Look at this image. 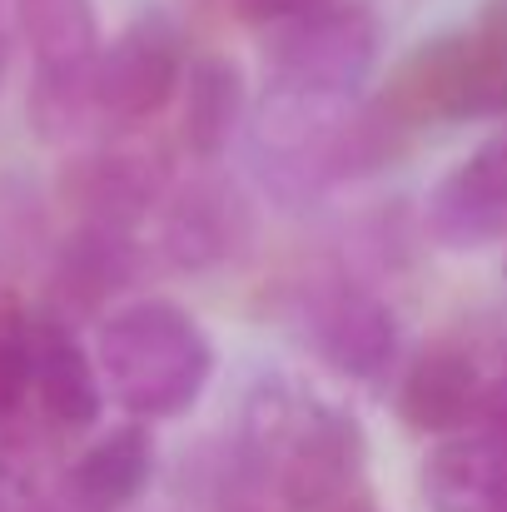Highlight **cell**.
Wrapping results in <instances>:
<instances>
[{
	"instance_id": "5",
	"label": "cell",
	"mask_w": 507,
	"mask_h": 512,
	"mask_svg": "<svg viewBox=\"0 0 507 512\" xmlns=\"http://www.w3.org/2000/svg\"><path fill=\"white\" fill-rule=\"evenodd\" d=\"M184 85V50L179 30L165 15H145L100 45L90 65V95L100 120L110 125H145L165 110Z\"/></svg>"
},
{
	"instance_id": "20",
	"label": "cell",
	"mask_w": 507,
	"mask_h": 512,
	"mask_svg": "<svg viewBox=\"0 0 507 512\" xmlns=\"http://www.w3.org/2000/svg\"><path fill=\"white\" fill-rule=\"evenodd\" d=\"M473 428H478V438L507 463V378L488 383V398H483V413H478Z\"/></svg>"
},
{
	"instance_id": "16",
	"label": "cell",
	"mask_w": 507,
	"mask_h": 512,
	"mask_svg": "<svg viewBox=\"0 0 507 512\" xmlns=\"http://www.w3.org/2000/svg\"><path fill=\"white\" fill-rule=\"evenodd\" d=\"M15 20L35 55V70L45 75L90 70L100 55L95 0H15Z\"/></svg>"
},
{
	"instance_id": "17",
	"label": "cell",
	"mask_w": 507,
	"mask_h": 512,
	"mask_svg": "<svg viewBox=\"0 0 507 512\" xmlns=\"http://www.w3.org/2000/svg\"><path fill=\"white\" fill-rule=\"evenodd\" d=\"M30 120L45 140H70L80 135L90 120H100L95 95H90V70H70V75H45L35 70L30 85Z\"/></svg>"
},
{
	"instance_id": "18",
	"label": "cell",
	"mask_w": 507,
	"mask_h": 512,
	"mask_svg": "<svg viewBox=\"0 0 507 512\" xmlns=\"http://www.w3.org/2000/svg\"><path fill=\"white\" fill-rule=\"evenodd\" d=\"M30 398V343L0 339V418H15L20 403Z\"/></svg>"
},
{
	"instance_id": "23",
	"label": "cell",
	"mask_w": 507,
	"mask_h": 512,
	"mask_svg": "<svg viewBox=\"0 0 507 512\" xmlns=\"http://www.w3.org/2000/svg\"><path fill=\"white\" fill-rule=\"evenodd\" d=\"M338 512H368V508H338Z\"/></svg>"
},
{
	"instance_id": "4",
	"label": "cell",
	"mask_w": 507,
	"mask_h": 512,
	"mask_svg": "<svg viewBox=\"0 0 507 512\" xmlns=\"http://www.w3.org/2000/svg\"><path fill=\"white\" fill-rule=\"evenodd\" d=\"M363 428L353 413H343L324 398H304L289 438L269 458L274 488L294 512H329L348 508L353 483L363 478Z\"/></svg>"
},
{
	"instance_id": "22",
	"label": "cell",
	"mask_w": 507,
	"mask_h": 512,
	"mask_svg": "<svg viewBox=\"0 0 507 512\" xmlns=\"http://www.w3.org/2000/svg\"><path fill=\"white\" fill-rule=\"evenodd\" d=\"M0 75H5V40H0Z\"/></svg>"
},
{
	"instance_id": "15",
	"label": "cell",
	"mask_w": 507,
	"mask_h": 512,
	"mask_svg": "<svg viewBox=\"0 0 507 512\" xmlns=\"http://www.w3.org/2000/svg\"><path fill=\"white\" fill-rule=\"evenodd\" d=\"M503 468L507 463L478 433H453L423 458L418 488L428 512H498Z\"/></svg>"
},
{
	"instance_id": "6",
	"label": "cell",
	"mask_w": 507,
	"mask_h": 512,
	"mask_svg": "<svg viewBox=\"0 0 507 512\" xmlns=\"http://www.w3.org/2000/svg\"><path fill=\"white\" fill-rule=\"evenodd\" d=\"M423 224L438 249L478 254L507 234V125L468 160L443 174L423 204Z\"/></svg>"
},
{
	"instance_id": "12",
	"label": "cell",
	"mask_w": 507,
	"mask_h": 512,
	"mask_svg": "<svg viewBox=\"0 0 507 512\" xmlns=\"http://www.w3.org/2000/svg\"><path fill=\"white\" fill-rule=\"evenodd\" d=\"M314 353L348 383H373L398 353V314L368 289H334L314 309Z\"/></svg>"
},
{
	"instance_id": "10",
	"label": "cell",
	"mask_w": 507,
	"mask_h": 512,
	"mask_svg": "<svg viewBox=\"0 0 507 512\" xmlns=\"http://www.w3.org/2000/svg\"><path fill=\"white\" fill-rule=\"evenodd\" d=\"M25 343H30V393L40 398L45 418L60 428H90L105 408L95 353L55 314H30Z\"/></svg>"
},
{
	"instance_id": "14",
	"label": "cell",
	"mask_w": 507,
	"mask_h": 512,
	"mask_svg": "<svg viewBox=\"0 0 507 512\" xmlns=\"http://www.w3.org/2000/svg\"><path fill=\"white\" fill-rule=\"evenodd\" d=\"M155 478V438L150 423H120L100 433L75 463H70V498L85 512L130 508Z\"/></svg>"
},
{
	"instance_id": "24",
	"label": "cell",
	"mask_w": 507,
	"mask_h": 512,
	"mask_svg": "<svg viewBox=\"0 0 507 512\" xmlns=\"http://www.w3.org/2000/svg\"><path fill=\"white\" fill-rule=\"evenodd\" d=\"M0 512H5V508H0Z\"/></svg>"
},
{
	"instance_id": "19",
	"label": "cell",
	"mask_w": 507,
	"mask_h": 512,
	"mask_svg": "<svg viewBox=\"0 0 507 512\" xmlns=\"http://www.w3.org/2000/svg\"><path fill=\"white\" fill-rule=\"evenodd\" d=\"M329 5H338V0H234V10L254 25H284V20H299V15H314Z\"/></svg>"
},
{
	"instance_id": "13",
	"label": "cell",
	"mask_w": 507,
	"mask_h": 512,
	"mask_svg": "<svg viewBox=\"0 0 507 512\" xmlns=\"http://www.w3.org/2000/svg\"><path fill=\"white\" fill-rule=\"evenodd\" d=\"M184 105H179V135L189 145L194 160H219L239 125H244V110H249V85H244V70L239 60L229 55H194L184 65V85H179Z\"/></svg>"
},
{
	"instance_id": "9",
	"label": "cell",
	"mask_w": 507,
	"mask_h": 512,
	"mask_svg": "<svg viewBox=\"0 0 507 512\" xmlns=\"http://www.w3.org/2000/svg\"><path fill=\"white\" fill-rule=\"evenodd\" d=\"M483 398H488V378H483L478 358L453 348V343H433L403 368L398 418L423 438L428 433L453 438V433H468L478 423Z\"/></svg>"
},
{
	"instance_id": "8",
	"label": "cell",
	"mask_w": 507,
	"mask_h": 512,
	"mask_svg": "<svg viewBox=\"0 0 507 512\" xmlns=\"http://www.w3.org/2000/svg\"><path fill=\"white\" fill-rule=\"evenodd\" d=\"M249 239L244 199L219 179H189L160 214V254L179 274H204L229 264Z\"/></svg>"
},
{
	"instance_id": "1",
	"label": "cell",
	"mask_w": 507,
	"mask_h": 512,
	"mask_svg": "<svg viewBox=\"0 0 507 512\" xmlns=\"http://www.w3.org/2000/svg\"><path fill=\"white\" fill-rule=\"evenodd\" d=\"M95 368L105 393L135 423H169L204 398L214 378V343L189 309L169 299H135L100 319Z\"/></svg>"
},
{
	"instance_id": "3",
	"label": "cell",
	"mask_w": 507,
	"mask_h": 512,
	"mask_svg": "<svg viewBox=\"0 0 507 512\" xmlns=\"http://www.w3.org/2000/svg\"><path fill=\"white\" fill-rule=\"evenodd\" d=\"M383 30L378 15L358 0H338L329 10L269 25V75L279 90L319 95V100H348L378 65Z\"/></svg>"
},
{
	"instance_id": "2",
	"label": "cell",
	"mask_w": 507,
	"mask_h": 512,
	"mask_svg": "<svg viewBox=\"0 0 507 512\" xmlns=\"http://www.w3.org/2000/svg\"><path fill=\"white\" fill-rule=\"evenodd\" d=\"M378 110L393 125L507 120V5H493L473 30L418 45Z\"/></svg>"
},
{
	"instance_id": "7",
	"label": "cell",
	"mask_w": 507,
	"mask_h": 512,
	"mask_svg": "<svg viewBox=\"0 0 507 512\" xmlns=\"http://www.w3.org/2000/svg\"><path fill=\"white\" fill-rule=\"evenodd\" d=\"M140 274V249L130 239V229H110V224H80L50 264V304L45 314H55L60 324H80V319H100L105 304L115 294H125Z\"/></svg>"
},
{
	"instance_id": "21",
	"label": "cell",
	"mask_w": 507,
	"mask_h": 512,
	"mask_svg": "<svg viewBox=\"0 0 507 512\" xmlns=\"http://www.w3.org/2000/svg\"><path fill=\"white\" fill-rule=\"evenodd\" d=\"M25 329H30V309L20 304L10 284H0V339H20Z\"/></svg>"
},
{
	"instance_id": "11",
	"label": "cell",
	"mask_w": 507,
	"mask_h": 512,
	"mask_svg": "<svg viewBox=\"0 0 507 512\" xmlns=\"http://www.w3.org/2000/svg\"><path fill=\"white\" fill-rule=\"evenodd\" d=\"M165 160L150 150H95L65 174V199L85 214V224L135 229L165 194Z\"/></svg>"
}]
</instances>
